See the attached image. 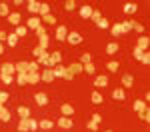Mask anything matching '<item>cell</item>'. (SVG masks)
Returning a JSON list of instances; mask_svg holds the SVG:
<instances>
[{
	"mask_svg": "<svg viewBox=\"0 0 150 132\" xmlns=\"http://www.w3.org/2000/svg\"><path fill=\"white\" fill-rule=\"evenodd\" d=\"M66 40H68V44H72V46H78V44H80L84 38H82V36L78 34V32H68Z\"/></svg>",
	"mask_w": 150,
	"mask_h": 132,
	"instance_id": "obj_1",
	"label": "cell"
},
{
	"mask_svg": "<svg viewBox=\"0 0 150 132\" xmlns=\"http://www.w3.org/2000/svg\"><path fill=\"white\" fill-rule=\"evenodd\" d=\"M0 74H10V76H14V74H16L14 64H12V62H4V64L0 66Z\"/></svg>",
	"mask_w": 150,
	"mask_h": 132,
	"instance_id": "obj_2",
	"label": "cell"
},
{
	"mask_svg": "<svg viewBox=\"0 0 150 132\" xmlns=\"http://www.w3.org/2000/svg\"><path fill=\"white\" fill-rule=\"evenodd\" d=\"M34 102L38 104V106H46V104H48V94H46V92H36Z\"/></svg>",
	"mask_w": 150,
	"mask_h": 132,
	"instance_id": "obj_3",
	"label": "cell"
},
{
	"mask_svg": "<svg viewBox=\"0 0 150 132\" xmlns=\"http://www.w3.org/2000/svg\"><path fill=\"white\" fill-rule=\"evenodd\" d=\"M148 44H150V38H148V36H144V34H142V36L138 38V42H136V48H140L142 52H146Z\"/></svg>",
	"mask_w": 150,
	"mask_h": 132,
	"instance_id": "obj_4",
	"label": "cell"
},
{
	"mask_svg": "<svg viewBox=\"0 0 150 132\" xmlns=\"http://www.w3.org/2000/svg\"><path fill=\"white\" fill-rule=\"evenodd\" d=\"M26 8H28L30 14H38V10H40V2H36V0H28V2H26Z\"/></svg>",
	"mask_w": 150,
	"mask_h": 132,
	"instance_id": "obj_5",
	"label": "cell"
},
{
	"mask_svg": "<svg viewBox=\"0 0 150 132\" xmlns=\"http://www.w3.org/2000/svg\"><path fill=\"white\" fill-rule=\"evenodd\" d=\"M60 60H62V52H52L50 54V68H54V66H58L60 64Z\"/></svg>",
	"mask_w": 150,
	"mask_h": 132,
	"instance_id": "obj_6",
	"label": "cell"
},
{
	"mask_svg": "<svg viewBox=\"0 0 150 132\" xmlns=\"http://www.w3.org/2000/svg\"><path fill=\"white\" fill-rule=\"evenodd\" d=\"M66 36H68V30H66V26H58V28H56V40L64 42V40H66Z\"/></svg>",
	"mask_w": 150,
	"mask_h": 132,
	"instance_id": "obj_7",
	"label": "cell"
},
{
	"mask_svg": "<svg viewBox=\"0 0 150 132\" xmlns=\"http://www.w3.org/2000/svg\"><path fill=\"white\" fill-rule=\"evenodd\" d=\"M40 80H44V82H52V80H54V72H52V68L42 70V74H40Z\"/></svg>",
	"mask_w": 150,
	"mask_h": 132,
	"instance_id": "obj_8",
	"label": "cell"
},
{
	"mask_svg": "<svg viewBox=\"0 0 150 132\" xmlns=\"http://www.w3.org/2000/svg\"><path fill=\"white\" fill-rule=\"evenodd\" d=\"M94 86L96 88H106L108 86V76H96L94 78Z\"/></svg>",
	"mask_w": 150,
	"mask_h": 132,
	"instance_id": "obj_9",
	"label": "cell"
},
{
	"mask_svg": "<svg viewBox=\"0 0 150 132\" xmlns=\"http://www.w3.org/2000/svg\"><path fill=\"white\" fill-rule=\"evenodd\" d=\"M40 24H42V20H40V18H36V16H30V20L26 22V28H30V30H36Z\"/></svg>",
	"mask_w": 150,
	"mask_h": 132,
	"instance_id": "obj_10",
	"label": "cell"
},
{
	"mask_svg": "<svg viewBox=\"0 0 150 132\" xmlns=\"http://www.w3.org/2000/svg\"><path fill=\"white\" fill-rule=\"evenodd\" d=\"M14 68H16V74H28V62H16Z\"/></svg>",
	"mask_w": 150,
	"mask_h": 132,
	"instance_id": "obj_11",
	"label": "cell"
},
{
	"mask_svg": "<svg viewBox=\"0 0 150 132\" xmlns=\"http://www.w3.org/2000/svg\"><path fill=\"white\" fill-rule=\"evenodd\" d=\"M72 118H68V116H62V118H58V126L60 128H72Z\"/></svg>",
	"mask_w": 150,
	"mask_h": 132,
	"instance_id": "obj_12",
	"label": "cell"
},
{
	"mask_svg": "<svg viewBox=\"0 0 150 132\" xmlns=\"http://www.w3.org/2000/svg\"><path fill=\"white\" fill-rule=\"evenodd\" d=\"M8 22H10L12 26H20V14H18V12H10V14H8Z\"/></svg>",
	"mask_w": 150,
	"mask_h": 132,
	"instance_id": "obj_13",
	"label": "cell"
},
{
	"mask_svg": "<svg viewBox=\"0 0 150 132\" xmlns=\"http://www.w3.org/2000/svg\"><path fill=\"white\" fill-rule=\"evenodd\" d=\"M92 6H88V4H84V6H80V16L82 18H90L92 16Z\"/></svg>",
	"mask_w": 150,
	"mask_h": 132,
	"instance_id": "obj_14",
	"label": "cell"
},
{
	"mask_svg": "<svg viewBox=\"0 0 150 132\" xmlns=\"http://www.w3.org/2000/svg\"><path fill=\"white\" fill-rule=\"evenodd\" d=\"M60 110H62V116H72V114H74V106L68 104V102H64Z\"/></svg>",
	"mask_w": 150,
	"mask_h": 132,
	"instance_id": "obj_15",
	"label": "cell"
},
{
	"mask_svg": "<svg viewBox=\"0 0 150 132\" xmlns=\"http://www.w3.org/2000/svg\"><path fill=\"white\" fill-rule=\"evenodd\" d=\"M10 120V110L6 106H0V122H8Z\"/></svg>",
	"mask_w": 150,
	"mask_h": 132,
	"instance_id": "obj_16",
	"label": "cell"
},
{
	"mask_svg": "<svg viewBox=\"0 0 150 132\" xmlns=\"http://www.w3.org/2000/svg\"><path fill=\"white\" fill-rule=\"evenodd\" d=\"M68 70L72 72V74H80V72H84V68H82L80 62H72V64L68 66Z\"/></svg>",
	"mask_w": 150,
	"mask_h": 132,
	"instance_id": "obj_17",
	"label": "cell"
},
{
	"mask_svg": "<svg viewBox=\"0 0 150 132\" xmlns=\"http://www.w3.org/2000/svg\"><path fill=\"white\" fill-rule=\"evenodd\" d=\"M52 72H54V78H64V72H66V68H64L62 64H58V66H54V68H52Z\"/></svg>",
	"mask_w": 150,
	"mask_h": 132,
	"instance_id": "obj_18",
	"label": "cell"
},
{
	"mask_svg": "<svg viewBox=\"0 0 150 132\" xmlns=\"http://www.w3.org/2000/svg\"><path fill=\"white\" fill-rule=\"evenodd\" d=\"M52 126H54V122H52V120H48V118H44V120H40V122H38V128H42V130H50Z\"/></svg>",
	"mask_w": 150,
	"mask_h": 132,
	"instance_id": "obj_19",
	"label": "cell"
},
{
	"mask_svg": "<svg viewBox=\"0 0 150 132\" xmlns=\"http://www.w3.org/2000/svg\"><path fill=\"white\" fill-rule=\"evenodd\" d=\"M16 114H18L20 118H30V110H28L26 106H18L16 108Z\"/></svg>",
	"mask_w": 150,
	"mask_h": 132,
	"instance_id": "obj_20",
	"label": "cell"
},
{
	"mask_svg": "<svg viewBox=\"0 0 150 132\" xmlns=\"http://www.w3.org/2000/svg\"><path fill=\"white\" fill-rule=\"evenodd\" d=\"M112 98H114V100H124V98H126L124 88H116V90H112Z\"/></svg>",
	"mask_w": 150,
	"mask_h": 132,
	"instance_id": "obj_21",
	"label": "cell"
},
{
	"mask_svg": "<svg viewBox=\"0 0 150 132\" xmlns=\"http://www.w3.org/2000/svg\"><path fill=\"white\" fill-rule=\"evenodd\" d=\"M132 84H134V78H132V74H124V76H122V86H126V88H132Z\"/></svg>",
	"mask_w": 150,
	"mask_h": 132,
	"instance_id": "obj_22",
	"label": "cell"
},
{
	"mask_svg": "<svg viewBox=\"0 0 150 132\" xmlns=\"http://www.w3.org/2000/svg\"><path fill=\"white\" fill-rule=\"evenodd\" d=\"M40 82V74L38 72H28V84H38Z\"/></svg>",
	"mask_w": 150,
	"mask_h": 132,
	"instance_id": "obj_23",
	"label": "cell"
},
{
	"mask_svg": "<svg viewBox=\"0 0 150 132\" xmlns=\"http://www.w3.org/2000/svg\"><path fill=\"white\" fill-rule=\"evenodd\" d=\"M138 10V4H134V2H126L124 4V12L126 14H132V12H136Z\"/></svg>",
	"mask_w": 150,
	"mask_h": 132,
	"instance_id": "obj_24",
	"label": "cell"
},
{
	"mask_svg": "<svg viewBox=\"0 0 150 132\" xmlns=\"http://www.w3.org/2000/svg\"><path fill=\"white\" fill-rule=\"evenodd\" d=\"M16 84L18 86H26L28 84V74H16Z\"/></svg>",
	"mask_w": 150,
	"mask_h": 132,
	"instance_id": "obj_25",
	"label": "cell"
},
{
	"mask_svg": "<svg viewBox=\"0 0 150 132\" xmlns=\"http://www.w3.org/2000/svg\"><path fill=\"white\" fill-rule=\"evenodd\" d=\"M120 26H122V34H128L132 30V26H134V20H126V22H122Z\"/></svg>",
	"mask_w": 150,
	"mask_h": 132,
	"instance_id": "obj_26",
	"label": "cell"
},
{
	"mask_svg": "<svg viewBox=\"0 0 150 132\" xmlns=\"http://www.w3.org/2000/svg\"><path fill=\"white\" fill-rule=\"evenodd\" d=\"M110 30H112V36H122V26H120V22H116V24H112L110 26Z\"/></svg>",
	"mask_w": 150,
	"mask_h": 132,
	"instance_id": "obj_27",
	"label": "cell"
},
{
	"mask_svg": "<svg viewBox=\"0 0 150 132\" xmlns=\"http://www.w3.org/2000/svg\"><path fill=\"white\" fill-rule=\"evenodd\" d=\"M106 52L108 54H116L118 52V42H108L106 44Z\"/></svg>",
	"mask_w": 150,
	"mask_h": 132,
	"instance_id": "obj_28",
	"label": "cell"
},
{
	"mask_svg": "<svg viewBox=\"0 0 150 132\" xmlns=\"http://www.w3.org/2000/svg\"><path fill=\"white\" fill-rule=\"evenodd\" d=\"M90 98H92V102H94V104H102V102H104L102 94H100L98 90H94V92H92V96H90Z\"/></svg>",
	"mask_w": 150,
	"mask_h": 132,
	"instance_id": "obj_29",
	"label": "cell"
},
{
	"mask_svg": "<svg viewBox=\"0 0 150 132\" xmlns=\"http://www.w3.org/2000/svg\"><path fill=\"white\" fill-rule=\"evenodd\" d=\"M6 44H8L10 48H14L16 44H18V36H16V34H8V38H6Z\"/></svg>",
	"mask_w": 150,
	"mask_h": 132,
	"instance_id": "obj_30",
	"label": "cell"
},
{
	"mask_svg": "<svg viewBox=\"0 0 150 132\" xmlns=\"http://www.w3.org/2000/svg\"><path fill=\"white\" fill-rule=\"evenodd\" d=\"M18 132H28V118H20V122H18Z\"/></svg>",
	"mask_w": 150,
	"mask_h": 132,
	"instance_id": "obj_31",
	"label": "cell"
},
{
	"mask_svg": "<svg viewBox=\"0 0 150 132\" xmlns=\"http://www.w3.org/2000/svg\"><path fill=\"white\" fill-rule=\"evenodd\" d=\"M38 14H40L42 18H44V16H48V14H50V6H48V4H42V2H40V10H38Z\"/></svg>",
	"mask_w": 150,
	"mask_h": 132,
	"instance_id": "obj_32",
	"label": "cell"
},
{
	"mask_svg": "<svg viewBox=\"0 0 150 132\" xmlns=\"http://www.w3.org/2000/svg\"><path fill=\"white\" fill-rule=\"evenodd\" d=\"M26 32H28V28L20 24V26H16V32H14V34L18 36V38H22V36H26Z\"/></svg>",
	"mask_w": 150,
	"mask_h": 132,
	"instance_id": "obj_33",
	"label": "cell"
},
{
	"mask_svg": "<svg viewBox=\"0 0 150 132\" xmlns=\"http://www.w3.org/2000/svg\"><path fill=\"white\" fill-rule=\"evenodd\" d=\"M8 14H10L8 4H6V2H0V16H6V18H8Z\"/></svg>",
	"mask_w": 150,
	"mask_h": 132,
	"instance_id": "obj_34",
	"label": "cell"
},
{
	"mask_svg": "<svg viewBox=\"0 0 150 132\" xmlns=\"http://www.w3.org/2000/svg\"><path fill=\"white\" fill-rule=\"evenodd\" d=\"M38 46L42 48V50H48V34L42 36V38H38Z\"/></svg>",
	"mask_w": 150,
	"mask_h": 132,
	"instance_id": "obj_35",
	"label": "cell"
},
{
	"mask_svg": "<svg viewBox=\"0 0 150 132\" xmlns=\"http://www.w3.org/2000/svg\"><path fill=\"white\" fill-rule=\"evenodd\" d=\"M144 108H148L144 100H136V102H134V110H136V112H142Z\"/></svg>",
	"mask_w": 150,
	"mask_h": 132,
	"instance_id": "obj_36",
	"label": "cell"
},
{
	"mask_svg": "<svg viewBox=\"0 0 150 132\" xmlns=\"http://www.w3.org/2000/svg\"><path fill=\"white\" fill-rule=\"evenodd\" d=\"M118 66H120V64H118V62H116V60H110V62H108V64H106V68H108V70L112 72V74H114V72L118 70Z\"/></svg>",
	"mask_w": 150,
	"mask_h": 132,
	"instance_id": "obj_37",
	"label": "cell"
},
{
	"mask_svg": "<svg viewBox=\"0 0 150 132\" xmlns=\"http://www.w3.org/2000/svg\"><path fill=\"white\" fill-rule=\"evenodd\" d=\"M138 116L144 120V122H150V110H148V108H144L142 112H138Z\"/></svg>",
	"mask_w": 150,
	"mask_h": 132,
	"instance_id": "obj_38",
	"label": "cell"
},
{
	"mask_svg": "<svg viewBox=\"0 0 150 132\" xmlns=\"http://www.w3.org/2000/svg\"><path fill=\"white\" fill-rule=\"evenodd\" d=\"M96 26H98V28H102V30H106V28H110V22H108L106 18H100V20L96 22Z\"/></svg>",
	"mask_w": 150,
	"mask_h": 132,
	"instance_id": "obj_39",
	"label": "cell"
},
{
	"mask_svg": "<svg viewBox=\"0 0 150 132\" xmlns=\"http://www.w3.org/2000/svg\"><path fill=\"white\" fill-rule=\"evenodd\" d=\"M76 6H78V4H76L74 0H68V2H64V8H66V12H72L74 8H76Z\"/></svg>",
	"mask_w": 150,
	"mask_h": 132,
	"instance_id": "obj_40",
	"label": "cell"
},
{
	"mask_svg": "<svg viewBox=\"0 0 150 132\" xmlns=\"http://www.w3.org/2000/svg\"><path fill=\"white\" fill-rule=\"evenodd\" d=\"M88 62H92V54L90 52H86V54L80 56V64H88Z\"/></svg>",
	"mask_w": 150,
	"mask_h": 132,
	"instance_id": "obj_41",
	"label": "cell"
},
{
	"mask_svg": "<svg viewBox=\"0 0 150 132\" xmlns=\"http://www.w3.org/2000/svg\"><path fill=\"white\" fill-rule=\"evenodd\" d=\"M82 68H84V72H86V74H94V64L92 62H88V64H82Z\"/></svg>",
	"mask_w": 150,
	"mask_h": 132,
	"instance_id": "obj_42",
	"label": "cell"
},
{
	"mask_svg": "<svg viewBox=\"0 0 150 132\" xmlns=\"http://www.w3.org/2000/svg\"><path fill=\"white\" fill-rule=\"evenodd\" d=\"M0 80H2L4 84H12L14 76H10V74H0Z\"/></svg>",
	"mask_w": 150,
	"mask_h": 132,
	"instance_id": "obj_43",
	"label": "cell"
},
{
	"mask_svg": "<svg viewBox=\"0 0 150 132\" xmlns=\"http://www.w3.org/2000/svg\"><path fill=\"white\" fill-rule=\"evenodd\" d=\"M36 128H38V122H36L34 118H28V130H30V132H34Z\"/></svg>",
	"mask_w": 150,
	"mask_h": 132,
	"instance_id": "obj_44",
	"label": "cell"
},
{
	"mask_svg": "<svg viewBox=\"0 0 150 132\" xmlns=\"http://www.w3.org/2000/svg\"><path fill=\"white\" fill-rule=\"evenodd\" d=\"M34 32H36V36H38V38H42V36H46V28H44V26H42V24H40V26H38V28H36Z\"/></svg>",
	"mask_w": 150,
	"mask_h": 132,
	"instance_id": "obj_45",
	"label": "cell"
},
{
	"mask_svg": "<svg viewBox=\"0 0 150 132\" xmlns=\"http://www.w3.org/2000/svg\"><path fill=\"white\" fill-rule=\"evenodd\" d=\"M132 30H136V32H140V34H144V24H140V22H136V20H134Z\"/></svg>",
	"mask_w": 150,
	"mask_h": 132,
	"instance_id": "obj_46",
	"label": "cell"
},
{
	"mask_svg": "<svg viewBox=\"0 0 150 132\" xmlns=\"http://www.w3.org/2000/svg\"><path fill=\"white\" fill-rule=\"evenodd\" d=\"M90 18H92V22H98V20L102 18V14H100V10H98V8H96V10H92V16H90Z\"/></svg>",
	"mask_w": 150,
	"mask_h": 132,
	"instance_id": "obj_47",
	"label": "cell"
},
{
	"mask_svg": "<svg viewBox=\"0 0 150 132\" xmlns=\"http://www.w3.org/2000/svg\"><path fill=\"white\" fill-rule=\"evenodd\" d=\"M140 62H142L144 66H148V64H150V54H148V52H144V54H142V58H140Z\"/></svg>",
	"mask_w": 150,
	"mask_h": 132,
	"instance_id": "obj_48",
	"label": "cell"
},
{
	"mask_svg": "<svg viewBox=\"0 0 150 132\" xmlns=\"http://www.w3.org/2000/svg\"><path fill=\"white\" fill-rule=\"evenodd\" d=\"M38 62H28V72H38Z\"/></svg>",
	"mask_w": 150,
	"mask_h": 132,
	"instance_id": "obj_49",
	"label": "cell"
},
{
	"mask_svg": "<svg viewBox=\"0 0 150 132\" xmlns=\"http://www.w3.org/2000/svg\"><path fill=\"white\" fill-rule=\"evenodd\" d=\"M8 100V92H4V90H0V106H4V102Z\"/></svg>",
	"mask_w": 150,
	"mask_h": 132,
	"instance_id": "obj_50",
	"label": "cell"
},
{
	"mask_svg": "<svg viewBox=\"0 0 150 132\" xmlns=\"http://www.w3.org/2000/svg\"><path fill=\"white\" fill-rule=\"evenodd\" d=\"M42 22H48V24H54V22H56V18H54V16H52V14H48V16H44V18H42Z\"/></svg>",
	"mask_w": 150,
	"mask_h": 132,
	"instance_id": "obj_51",
	"label": "cell"
},
{
	"mask_svg": "<svg viewBox=\"0 0 150 132\" xmlns=\"http://www.w3.org/2000/svg\"><path fill=\"white\" fill-rule=\"evenodd\" d=\"M98 126H100V124H96L94 120H90V122H88V130H92V132L98 130Z\"/></svg>",
	"mask_w": 150,
	"mask_h": 132,
	"instance_id": "obj_52",
	"label": "cell"
},
{
	"mask_svg": "<svg viewBox=\"0 0 150 132\" xmlns=\"http://www.w3.org/2000/svg\"><path fill=\"white\" fill-rule=\"evenodd\" d=\"M132 54H134V58H136V60H140V58H142V54H144V52H142L140 48H136V46H134V52H132Z\"/></svg>",
	"mask_w": 150,
	"mask_h": 132,
	"instance_id": "obj_53",
	"label": "cell"
},
{
	"mask_svg": "<svg viewBox=\"0 0 150 132\" xmlns=\"http://www.w3.org/2000/svg\"><path fill=\"white\" fill-rule=\"evenodd\" d=\"M42 52H44V50H42V48H40V46H36L34 50H32V54H34L36 58H40V56H42Z\"/></svg>",
	"mask_w": 150,
	"mask_h": 132,
	"instance_id": "obj_54",
	"label": "cell"
},
{
	"mask_svg": "<svg viewBox=\"0 0 150 132\" xmlns=\"http://www.w3.org/2000/svg\"><path fill=\"white\" fill-rule=\"evenodd\" d=\"M72 78H74V74H72V72L66 68V72H64V80H72Z\"/></svg>",
	"mask_w": 150,
	"mask_h": 132,
	"instance_id": "obj_55",
	"label": "cell"
},
{
	"mask_svg": "<svg viewBox=\"0 0 150 132\" xmlns=\"http://www.w3.org/2000/svg\"><path fill=\"white\" fill-rule=\"evenodd\" d=\"M90 120H94L96 124H100V122H102V116H100V114H94V116H92Z\"/></svg>",
	"mask_w": 150,
	"mask_h": 132,
	"instance_id": "obj_56",
	"label": "cell"
},
{
	"mask_svg": "<svg viewBox=\"0 0 150 132\" xmlns=\"http://www.w3.org/2000/svg\"><path fill=\"white\" fill-rule=\"evenodd\" d=\"M6 38H8V34H6V32H4V30H0V42H4V40H6Z\"/></svg>",
	"mask_w": 150,
	"mask_h": 132,
	"instance_id": "obj_57",
	"label": "cell"
},
{
	"mask_svg": "<svg viewBox=\"0 0 150 132\" xmlns=\"http://www.w3.org/2000/svg\"><path fill=\"white\" fill-rule=\"evenodd\" d=\"M0 54H4V46H2V42H0Z\"/></svg>",
	"mask_w": 150,
	"mask_h": 132,
	"instance_id": "obj_58",
	"label": "cell"
},
{
	"mask_svg": "<svg viewBox=\"0 0 150 132\" xmlns=\"http://www.w3.org/2000/svg\"><path fill=\"white\" fill-rule=\"evenodd\" d=\"M106 132H112V130H106Z\"/></svg>",
	"mask_w": 150,
	"mask_h": 132,
	"instance_id": "obj_59",
	"label": "cell"
}]
</instances>
